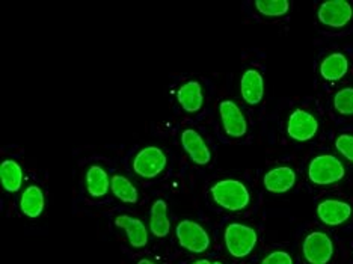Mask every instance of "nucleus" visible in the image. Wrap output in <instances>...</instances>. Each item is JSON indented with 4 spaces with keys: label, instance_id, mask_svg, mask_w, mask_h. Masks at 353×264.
Wrapping results in <instances>:
<instances>
[{
    "label": "nucleus",
    "instance_id": "1",
    "mask_svg": "<svg viewBox=\"0 0 353 264\" xmlns=\"http://www.w3.org/2000/svg\"><path fill=\"white\" fill-rule=\"evenodd\" d=\"M213 201L230 212H242L251 203V194L242 181L225 179L214 183L210 189Z\"/></svg>",
    "mask_w": 353,
    "mask_h": 264
},
{
    "label": "nucleus",
    "instance_id": "2",
    "mask_svg": "<svg viewBox=\"0 0 353 264\" xmlns=\"http://www.w3.org/2000/svg\"><path fill=\"white\" fill-rule=\"evenodd\" d=\"M346 167L340 159L331 154H320L311 160L308 165V179L317 186L335 185L344 179Z\"/></svg>",
    "mask_w": 353,
    "mask_h": 264
},
{
    "label": "nucleus",
    "instance_id": "3",
    "mask_svg": "<svg viewBox=\"0 0 353 264\" xmlns=\"http://www.w3.org/2000/svg\"><path fill=\"white\" fill-rule=\"evenodd\" d=\"M223 238H225V246L232 257L245 258L255 250L256 242H259V234L251 227L232 222L225 228Z\"/></svg>",
    "mask_w": 353,
    "mask_h": 264
},
{
    "label": "nucleus",
    "instance_id": "4",
    "mask_svg": "<svg viewBox=\"0 0 353 264\" xmlns=\"http://www.w3.org/2000/svg\"><path fill=\"white\" fill-rule=\"evenodd\" d=\"M180 246L192 254H203L210 247V236L195 221L184 219L175 228Z\"/></svg>",
    "mask_w": 353,
    "mask_h": 264
},
{
    "label": "nucleus",
    "instance_id": "5",
    "mask_svg": "<svg viewBox=\"0 0 353 264\" xmlns=\"http://www.w3.org/2000/svg\"><path fill=\"white\" fill-rule=\"evenodd\" d=\"M168 165L166 154L159 147L142 148L133 159V171L142 179H156Z\"/></svg>",
    "mask_w": 353,
    "mask_h": 264
},
{
    "label": "nucleus",
    "instance_id": "6",
    "mask_svg": "<svg viewBox=\"0 0 353 264\" xmlns=\"http://www.w3.org/2000/svg\"><path fill=\"white\" fill-rule=\"evenodd\" d=\"M302 252L308 264H327L334 255V242L323 231H312L303 240Z\"/></svg>",
    "mask_w": 353,
    "mask_h": 264
},
{
    "label": "nucleus",
    "instance_id": "7",
    "mask_svg": "<svg viewBox=\"0 0 353 264\" xmlns=\"http://www.w3.org/2000/svg\"><path fill=\"white\" fill-rule=\"evenodd\" d=\"M319 21L329 28H344L353 19V8L346 0H329L320 5L317 11Z\"/></svg>",
    "mask_w": 353,
    "mask_h": 264
},
{
    "label": "nucleus",
    "instance_id": "8",
    "mask_svg": "<svg viewBox=\"0 0 353 264\" xmlns=\"http://www.w3.org/2000/svg\"><path fill=\"white\" fill-rule=\"evenodd\" d=\"M319 132V121L308 110L296 109L288 118L287 133L296 142L311 141Z\"/></svg>",
    "mask_w": 353,
    "mask_h": 264
},
{
    "label": "nucleus",
    "instance_id": "9",
    "mask_svg": "<svg viewBox=\"0 0 353 264\" xmlns=\"http://www.w3.org/2000/svg\"><path fill=\"white\" fill-rule=\"evenodd\" d=\"M219 115L223 132L231 138H243L248 132V121L243 112L232 100H222L219 103Z\"/></svg>",
    "mask_w": 353,
    "mask_h": 264
},
{
    "label": "nucleus",
    "instance_id": "10",
    "mask_svg": "<svg viewBox=\"0 0 353 264\" xmlns=\"http://www.w3.org/2000/svg\"><path fill=\"white\" fill-rule=\"evenodd\" d=\"M181 147L186 151L188 156L192 159V162L205 166L210 163L212 151L208 148L204 138L194 129H186L181 133Z\"/></svg>",
    "mask_w": 353,
    "mask_h": 264
},
{
    "label": "nucleus",
    "instance_id": "11",
    "mask_svg": "<svg viewBox=\"0 0 353 264\" xmlns=\"http://www.w3.org/2000/svg\"><path fill=\"white\" fill-rule=\"evenodd\" d=\"M317 216L325 225L339 227L352 216L350 204L340 199H325L317 205Z\"/></svg>",
    "mask_w": 353,
    "mask_h": 264
},
{
    "label": "nucleus",
    "instance_id": "12",
    "mask_svg": "<svg viewBox=\"0 0 353 264\" xmlns=\"http://www.w3.org/2000/svg\"><path fill=\"white\" fill-rule=\"evenodd\" d=\"M296 172L290 166H278L266 172L263 179L264 187L268 192L275 195L285 194V192L292 190L296 185Z\"/></svg>",
    "mask_w": 353,
    "mask_h": 264
},
{
    "label": "nucleus",
    "instance_id": "13",
    "mask_svg": "<svg viewBox=\"0 0 353 264\" xmlns=\"http://www.w3.org/2000/svg\"><path fill=\"white\" fill-rule=\"evenodd\" d=\"M115 225L121 228L127 234V240L136 250L145 247L148 243V230L141 219L133 218V216L121 214L115 219Z\"/></svg>",
    "mask_w": 353,
    "mask_h": 264
},
{
    "label": "nucleus",
    "instance_id": "14",
    "mask_svg": "<svg viewBox=\"0 0 353 264\" xmlns=\"http://www.w3.org/2000/svg\"><path fill=\"white\" fill-rule=\"evenodd\" d=\"M240 92L248 105L256 106L261 103L264 97V79L260 71L254 68L245 71L240 80Z\"/></svg>",
    "mask_w": 353,
    "mask_h": 264
},
{
    "label": "nucleus",
    "instance_id": "15",
    "mask_svg": "<svg viewBox=\"0 0 353 264\" xmlns=\"http://www.w3.org/2000/svg\"><path fill=\"white\" fill-rule=\"evenodd\" d=\"M176 100H179L183 110L189 112V114H195V112L201 110L204 105L201 83L196 82V80H189V82L181 85L176 91Z\"/></svg>",
    "mask_w": 353,
    "mask_h": 264
},
{
    "label": "nucleus",
    "instance_id": "16",
    "mask_svg": "<svg viewBox=\"0 0 353 264\" xmlns=\"http://www.w3.org/2000/svg\"><path fill=\"white\" fill-rule=\"evenodd\" d=\"M44 207H46V198L41 187L35 185L28 186L20 198L21 213L30 219H37L43 214Z\"/></svg>",
    "mask_w": 353,
    "mask_h": 264
},
{
    "label": "nucleus",
    "instance_id": "17",
    "mask_svg": "<svg viewBox=\"0 0 353 264\" xmlns=\"http://www.w3.org/2000/svg\"><path fill=\"white\" fill-rule=\"evenodd\" d=\"M349 71V61L346 56L340 52L331 53L320 63V76L327 82H336L341 80Z\"/></svg>",
    "mask_w": 353,
    "mask_h": 264
},
{
    "label": "nucleus",
    "instance_id": "18",
    "mask_svg": "<svg viewBox=\"0 0 353 264\" xmlns=\"http://www.w3.org/2000/svg\"><path fill=\"white\" fill-rule=\"evenodd\" d=\"M85 181H86L88 194H90L92 198H103L109 194L112 180L104 167L99 165L91 166L90 170L86 171Z\"/></svg>",
    "mask_w": 353,
    "mask_h": 264
},
{
    "label": "nucleus",
    "instance_id": "19",
    "mask_svg": "<svg viewBox=\"0 0 353 264\" xmlns=\"http://www.w3.org/2000/svg\"><path fill=\"white\" fill-rule=\"evenodd\" d=\"M150 230L159 238H163L171 231V222L168 218V204L163 199H156L150 210Z\"/></svg>",
    "mask_w": 353,
    "mask_h": 264
},
{
    "label": "nucleus",
    "instance_id": "20",
    "mask_svg": "<svg viewBox=\"0 0 353 264\" xmlns=\"http://www.w3.org/2000/svg\"><path fill=\"white\" fill-rule=\"evenodd\" d=\"M0 183L10 194H15L20 190L23 183V170L15 160H3L0 165Z\"/></svg>",
    "mask_w": 353,
    "mask_h": 264
},
{
    "label": "nucleus",
    "instance_id": "21",
    "mask_svg": "<svg viewBox=\"0 0 353 264\" xmlns=\"http://www.w3.org/2000/svg\"><path fill=\"white\" fill-rule=\"evenodd\" d=\"M110 180H112V183H110L112 194H114L119 199V201H123L125 204L138 203V199H139L138 189H136V186L130 180L119 174L112 175Z\"/></svg>",
    "mask_w": 353,
    "mask_h": 264
},
{
    "label": "nucleus",
    "instance_id": "22",
    "mask_svg": "<svg viewBox=\"0 0 353 264\" xmlns=\"http://www.w3.org/2000/svg\"><path fill=\"white\" fill-rule=\"evenodd\" d=\"M255 8L260 14L268 17H281L290 10V2L288 0H256Z\"/></svg>",
    "mask_w": 353,
    "mask_h": 264
},
{
    "label": "nucleus",
    "instance_id": "23",
    "mask_svg": "<svg viewBox=\"0 0 353 264\" xmlns=\"http://www.w3.org/2000/svg\"><path fill=\"white\" fill-rule=\"evenodd\" d=\"M334 108L340 115H353V88H343L334 97Z\"/></svg>",
    "mask_w": 353,
    "mask_h": 264
},
{
    "label": "nucleus",
    "instance_id": "24",
    "mask_svg": "<svg viewBox=\"0 0 353 264\" xmlns=\"http://www.w3.org/2000/svg\"><path fill=\"white\" fill-rule=\"evenodd\" d=\"M335 148L339 153L353 163V134H340L335 139Z\"/></svg>",
    "mask_w": 353,
    "mask_h": 264
},
{
    "label": "nucleus",
    "instance_id": "25",
    "mask_svg": "<svg viewBox=\"0 0 353 264\" xmlns=\"http://www.w3.org/2000/svg\"><path fill=\"white\" fill-rule=\"evenodd\" d=\"M261 264H293V258L285 251H274L264 257Z\"/></svg>",
    "mask_w": 353,
    "mask_h": 264
},
{
    "label": "nucleus",
    "instance_id": "26",
    "mask_svg": "<svg viewBox=\"0 0 353 264\" xmlns=\"http://www.w3.org/2000/svg\"><path fill=\"white\" fill-rule=\"evenodd\" d=\"M192 264H222L221 261H210V260H205V258H201V260H196Z\"/></svg>",
    "mask_w": 353,
    "mask_h": 264
},
{
    "label": "nucleus",
    "instance_id": "27",
    "mask_svg": "<svg viewBox=\"0 0 353 264\" xmlns=\"http://www.w3.org/2000/svg\"><path fill=\"white\" fill-rule=\"evenodd\" d=\"M136 264H157V263H154V261H151V260H148V258H141L138 263Z\"/></svg>",
    "mask_w": 353,
    "mask_h": 264
}]
</instances>
